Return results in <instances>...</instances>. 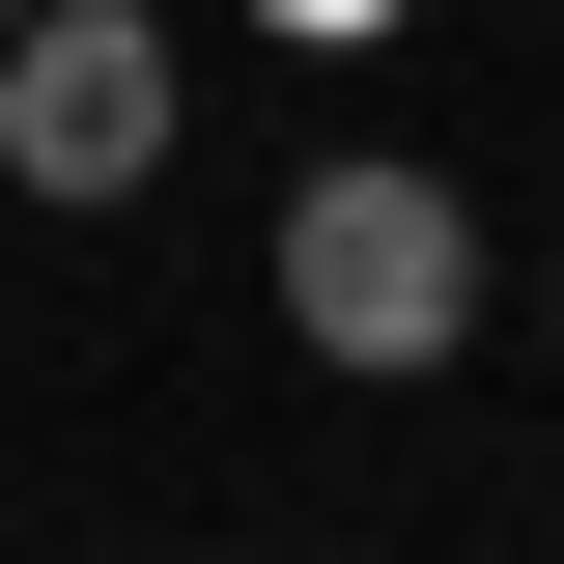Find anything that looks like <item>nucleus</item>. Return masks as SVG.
Returning a JSON list of instances; mask_svg holds the SVG:
<instances>
[{
	"instance_id": "obj_1",
	"label": "nucleus",
	"mask_w": 564,
	"mask_h": 564,
	"mask_svg": "<svg viewBox=\"0 0 564 564\" xmlns=\"http://www.w3.org/2000/svg\"><path fill=\"white\" fill-rule=\"evenodd\" d=\"M282 339L367 367V395H423V367L480 339V198H452V170H395V141H339V170L282 198Z\"/></svg>"
},
{
	"instance_id": "obj_2",
	"label": "nucleus",
	"mask_w": 564,
	"mask_h": 564,
	"mask_svg": "<svg viewBox=\"0 0 564 564\" xmlns=\"http://www.w3.org/2000/svg\"><path fill=\"white\" fill-rule=\"evenodd\" d=\"M0 170H29V198H141V170H170V29H141V0H0Z\"/></svg>"
}]
</instances>
